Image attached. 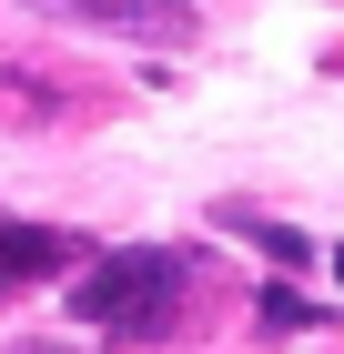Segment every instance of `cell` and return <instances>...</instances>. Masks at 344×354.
Wrapping results in <instances>:
<instances>
[{"mask_svg": "<svg viewBox=\"0 0 344 354\" xmlns=\"http://www.w3.org/2000/svg\"><path fill=\"white\" fill-rule=\"evenodd\" d=\"M183 314V253L172 243H111L81 263L71 283V324H102L111 344H142Z\"/></svg>", "mask_w": 344, "mask_h": 354, "instance_id": "obj_1", "label": "cell"}, {"mask_svg": "<svg viewBox=\"0 0 344 354\" xmlns=\"http://www.w3.org/2000/svg\"><path fill=\"white\" fill-rule=\"evenodd\" d=\"M81 263H91L81 233H61V223H10V213H0V294L51 283V273H71V283H81Z\"/></svg>", "mask_w": 344, "mask_h": 354, "instance_id": "obj_2", "label": "cell"}, {"mask_svg": "<svg viewBox=\"0 0 344 354\" xmlns=\"http://www.w3.org/2000/svg\"><path fill=\"white\" fill-rule=\"evenodd\" d=\"M71 30H122V41H192V10H132V0H41Z\"/></svg>", "mask_w": 344, "mask_h": 354, "instance_id": "obj_3", "label": "cell"}, {"mask_svg": "<svg viewBox=\"0 0 344 354\" xmlns=\"http://www.w3.org/2000/svg\"><path fill=\"white\" fill-rule=\"evenodd\" d=\"M0 122H61V91H30V71H0Z\"/></svg>", "mask_w": 344, "mask_h": 354, "instance_id": "obj_4", "label": "cell"}, {"mask_svg": "<svg viewBox=\"0 0 344 354\" xmlns=\"http://www.w3.org/2000/svg\"><path fill=\"white\" fill-rule=\"evenodd\" d=\"M223 223H243V233H253L273 263H314V243H304V233H284V223H253V213H233V203H223Z\"/></svg>", "mask_w": 344, "mask_h": 354, "instance_id": "obj_5", "label": "cell"}, {"mask_svg": "<svg viewBox=\"0 0 344 354\" xmlns=\"http://www.w3.org/2000/svg\"><path fill=\"white\" fill-rule=\"evenodd\" d=\"M264 324H273V334H304V324H324V314L293 294V283H264Z\"/></svg>", "mask_w": 344, "mask_h": 354, "instance_id": "obj_6", "label": "cell"}, {"mask_svg": "<svg viewBox=\"0 0 344 354\" xmlns=\"http://www.w3.org/2000/svg\"><path fill=\"white\" fill-rule=\"evenodd\" d=\"M0 354H71V344H51V334H21V344H0Z\"/></svg>", "mask_w": 344, "mask_h": 354, "instance_id": "obj_7", "label": "cell"}, {"mask_svg": "<svg viewBox=\"0 0 344 354\" xmlns=\"http://www.w3.org/2000/svg\"><path fill=\"white\" fill-rule=\"evenodd\" d=\"M334 283H344V243H334Z\"/></svg>", "mask_w": 344, "mask_h": 354, "instance_id": "obj_8", "label": "cell"}]
</instances>
